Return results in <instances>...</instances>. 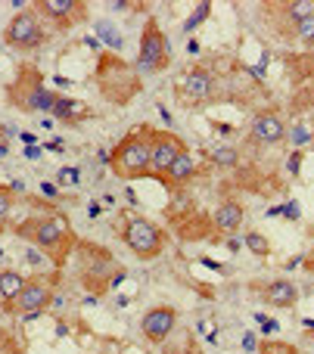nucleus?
I'll return each mask as SVG.
<instances>
[{"instance_id": "nucleus-1", "label": "nucleus", "mask_w": 314, "mask_h": 354, "mask_svg": "<svg viewBox=\"0 0 314 354\" xmlns=\"http://www.w3.org/2000/svg\"><path fill=\"white\" fill-rule=\"evenodd\" d=\"M149 143H153V134L147 128H140L137 134H128L112 153V171L122 177L149 174Z\"/></svg>"}, {"instance_id": "nucleus-2", "label": "nucleus", "mask_w": 314, "mask_h": 354, "mask_svg": "<svg viewBox=\"0 0 314 354\" xmlns=\"http://www.w3.org/2000/svg\"><path fill=\"white\" fill-rule=\"evenodd\" d=\"M122 236H124V243H128V249L134 252L137 258H143V261L156 258L162 252V245H165L162 230L149 218H140V214H131V218L124 221Z\"/></svg>"}, {"instance_id": "nucleus-3", "label": "nucleus", "mask_w": 314, "mask_h": 354, "mask_svg": "<svg viewBox=\"0 0 314 354\" xmlns=\"http://www.w3.org/2000/svg\"><path fill=\"white\" fill-rule=\"evenodd\" d=\"M10 100L19 106L22 112H53V103H56V93H50L47 87L41 84V75L25 68L22 78L10 87Z\"/></svg>"}, {"instance_id": "nucleus-4", "label": "nucleus", "mask_w": 314, "mask_h": 354, "mask_svg": "<svg viewBox=\"0 0 314 354\" xmlns=\"http://www.w3.org/2000/svg\"><path fill=\"white\" fill-rule=\"evenodd\" d=\"M168 66V41L162 35L159 22L147 19V28L140 37V53H137V72L143 75H156Z\"/></svg>"}, {"instance_id": "nucleus-5", "label": "nucleus", "mask_w": 314, "mask_h": 354, "mask_svg": "<svg viewBox=\"0 0 314 354\" xmlns=\"http://www.w3.org/2000/svg\"><path fill=\"white\" fill-rule=\"evenodd\" d=\"M19 236H31L41 249L47 252H59V245L66 243L68 236V224L59 218V214H50V218H35V221H25L19 227Z\"/></svg>"}, {"instance_id": "nucleus-6", "label": "nucleus", "mask_w": 314, "mask_h": 354, "mask_svg": "<svg viewBox=\"0 0 314 354\" xmlns=\"http://www.w3.org/2000/svg\"><path fill=\"white\" fill-rule=\"evenodd\" d=\"M44 28H41V19H37V12H16V16L10 19V25H6L3 31V41L10 44V47H19V50H31L37 47V44H44Z\"/></svg>"}, {"instance_id": "nucleus-7", "label": "nucleus", "mask_w": 314, "mask_h": 354, "mask_svg": "<svg viewBox=\"0 0 314 354\" xmlns=\"http://www.w3.org/2000/svg\"><path fill=\"white\" fill-rule=\"evenodd\" d=\"M181 153H184V147H181V140L174 134H156L153 143H149V174H156V177L168 174L172 162Z\"/></svg>"}, {"instance_id": "nucleus-8", "label": "nucleus", "mask_w": 314, "mask_h": 354, "mask_svg": "<svg viewBox=\"0 0 314 354\" xmlns=\"http://www.w3.org/2000/svg\"><path fill=\"white\" fill-rule=\"evenodd\" d=\"M53 301V292H50V283L47 280H25L22 292H19V299L12 301V311L19 314H41L44 308Z\"/></svg>"}, {"instance_id": "nucleus-9", "label": "nucleus", "mask_w": 314, "mask_h": 354, "mask_svg": "<svg viewBox=\"0 0 314 354\" xmlns=\"http://www.w3.org/2000/svg\"><path fill=\"white\" fill-rule=\"evenodd\" d=\"M174 320H178L174 308L162 305V308H153V311L143 314L140 330H143V336H147L149 342H165V339L172 336V330H174Z\"/></svg>"}, {"instance_id": "nucleus-10", "label": "nucleus", "mask_w": 314, "mask_h": 354, "mask_svg": "<svg viewBox=\"0 0 314 354\" xmlns=\"http://www.w3.org/2000/svg\"><path fill=\"white\" fill-rule=\"evenodd\" d=\"M255 143H265V147H274V143L286 140V124L277 112H259L252 118V128H249Z\"/></svg>"}, {"instance_id": "nucleus-11", "label": "nucleus", "mask_w": 314, "mask_h": 354, "mask_svg": "<svg viewBox=\"0 0 314 354\" xmlns=\"http://www.w3.org/2000/svg\"><path fill=\"white\" fill-rule=\"evenodd\" d=\"M37 10L44 16H50L53 22H59L62 28L81 22L84 19V3L81 0H37Z\"/></svg>"}, {"instance_id": "nucleus-12", "label": "nucleus", "mask_w": 314, "mask_h": 354, "mask_svg": "<svg viewBox=\"0 0 314 354\" xmlns=\"http://www.w3.org/2000/svg\"><path fill=\"white\" fill-rule=\"evenodd\" d=\"M212 91H215V78L209 75V68H193L184 78V93L190 100H205Z\"/></svg>"}, {"instance_id": "nucleus-13", "label": "nucleus", "mask_w": 314, "mask_h": 354, "mask_svg": "<svg viewBox=\"0 0 314 354\" xmlns=\"http://www.w3.org/2000/svg\"><path fill=\"white\" fill-rule=\"evenodd\" d=\"M265 299L277 308H293L299 301V289L290 280H271L265 286Z\"/></svg>"}, {"instance_id": "nucleus-14", "label": "nucleus", "mask_w": 314, "mask_h": 354, "mask_svg": "<svg viewBox=\"0 0 314 354\" xmlns=\"http://www.w3.org/2000/svg\"><path fill=\"white\" fill-rule=\"evenodd\" d=\"M243 224V205L240 202H221L215 212V227L221 233H237Z\"/></svg>"}, {"instance_id": "nucleus-15", "label": "nucleus", "mask_w": 314, "mask_h": 354, "mask_svg": "<svg viewBox=\"0 0 314 354\" xmlns=\"http://www.w3.org/2000/svg\"><path fill=\"white\" fill-rule=\"evenodd\" d=\"M25 286V277L19 274V270H0V299L6 301V308H12V301L19 299V292H22Z\"/></svg>"}, {"instance_id": "nucleus-16", "label": "nucleus", "mask_w": 314, "mask_h": 354, "mask_svg": "<svg viewBox=\"0 0 314 354\" xmlns=\"http://www.w3.org/2000/svg\"><path fill=\"white\" fill-rule=\"evenodd\" d=\"M193 171H196V162H193V156L184 149V153L172 162V168H168L165 177H168V180H174V183H184V180H190V177H193Z\"/></svg>"}, {"instance_id": "nucleus-17", "label": "nucleus", "mask_w": 314, "mask_h": 354, "mask_svg": "<svg viewBox=\"0 0 314 354\" xmlns=\"http://www.w3.org/2000/svg\"><path fill=\"white\" fill-rule=\"evenodd\" d=\"M53 115L62 118V122H75V118H78V103H75V100H68V97H56Z\"/></svg>"}, {"instance_id": "nucleus-18", "label": "nucleus", "mask_w": 314, "mask_h": 354, "mask_svg": "<svg viewBox=\"0 0 314 354\" xmlns=\"http://www.w3.org/2000/svg\"><path fill=\"white\" fill-rule=\"evenodd\" d=\"M212 162H215L218 168H234L237 162H240V153H237L234 147H218V149H212Z\"/></svg>"}, {"instance_id": "nucleus-19", "label": "nucleus", "mask_w": 314, "mask_h": 354, "mask_svg": "<svg viewBox=\"0 0 314 354\" xmlns=\"http://www.w3.org/2000/svg\"><path fill=\"white\" fill-rule=\"evenodd\" d=\"M284 12L293 19V22H302V19L314 16V3H311V0H293V3H286Z\"/></svg>"}, {"instance_id": "nucleus-20", "label": "nucleus", "mask_w": 314, "mask_h": 354, "mask_svg": "<svg viewBox=\"0 0 314 354\" xmlns=\"http://www.w3.org/2000/svg\"><path fill=\"white\" fill-rule=\"evenodd\" d=\"M97 35H100V37H103V41H106V44H109V47H112V50H122V37H118V35H116V28H112V25H109V22H97Z\"/></svg>"}, {"instance_id": "nucleus-21", "label": "nucleus", "mask_w": 314, "mask_h": 354, "mask_svg": "<svg viewBox=\"0 0 314 354\" xmlns=\"http://www.w3.org/2000/svg\"><path fill=\"white\" fill-rule=\"evenodd\" d=\"M209 12H212V3H209V0H203V3H196V10H193V16H190V19H187V22H184V31L196 28V25L203 22V19L209 16Z\"/></svg>"}, {"instance_id": "nucleus-22", "label": "nucleus", "mask_w": 314, "mask_h": 354, "mask_svg": "<svg viewBox=\"0 0 314 354\" xmlns=\"http://www.w3.org/2000/svg\"><path fill=\"white\" fill-rule=\"evenodd\" d=\"M10 212H12V189L0 187V227L10 221Z\"/></svg>"}, {"instance_id": "nucleus-23", "label": "nucleus", "mask_w": 314, "mask_h": 354, "mask_svg": "<svg viewBox=\"0 0 314 354\" xmlns=\"http://www.w3.org/2000/svg\"><path fill=\"white\" fill-rule=\"evenodd\" d=\"M246 245H249V252H252V255H268V252H271V245H268V239L261 236V233H249Z\"/></svg>"}, {"instance_id": "nucleus-24", "label": "nucleus", "mask_w": 314, "mask_h": 354, "mask_svg": "<svg viewBox=\"0 0 314 354\" xmlns=\"http://www.w3.org/2000/svg\"><path fill=\"white\" fill-rule=\"evenodd\" d=\"M296 35H299V41H314V16L296 22Z\"/></svg>"}, {"instance_id": "nucleus-25", "label": "nucleus", "mask_w": 314, "mask_h": 354, "mask_svg": "<svg viewBox=\"0 0 314 354\" xmlns=\"http://www.w3.org/2000/svg\"><path fill=\"white\" fill-rule=\"evenodd\" d=\"M261 354H296V348L284 342H265L261 345Z\"/></svg>"}, {"instance_id": "nucleus-26", "label": "nucleus", "mask_w": 314, "mask_h": 354, "mask_svg": "<svg viewBox=\"0 0 314 354\" xmlns=\"http://www.w3.org/2000/svg\"><path fill=\"white\" fill-rule=\"evenodd\" d=\"M271 214H286V218L296 221L299 218V202H286L284 208H271Z\"/></svg>"}, {"instance_id": "nucleus-27", "label": "nucleus", "mask_w": 314, "mask_h": 354, "mask_svg": "<svg viewBox=\"0 0 314 354\" xmlns=\"http://www.w3.org/2000/svg\"><path fill=\"white\" fill-rule=\"evenodd\" d=\"M56 177H59V183H75L81 177V171H78V168H62Z\"/></svg>"}, {"instance_id": "nucleus-28", "label": "nucleus", "mask_w": 314, "mask_h": 354, "mask_svg": "<svg viewBox=\"0 0 314 354\" xmlns=\"http://www.w3.org/2000/svg\"><path fill=\"white\" fill-rule=\"evenodd\" d=\"M299 165H302V153H293V156H290V165H286V168H290V171L296 174V171H299Z\"/></svg>"}, {"instance_id": "nucleus-29", "label": "nucleus", "mask_w": 314, "mask_h": 354, "mask_svg": "<svg viewBox=\"0 0 314 354\" xmlns=\"http://www.w3.org/2000/svg\"><path fill=\"white\" fill-rule=\"evenodd\" d=\"M25 159H31V162L41 159V147H28V149H25Z\"/></svg>"}, {"instance_id": "nucleus-30", "label": "nucleus", "mask_w": 314, "mask_h": 354, "mask_svg": "<svg viewBox=\"0 0 314 354\" xmlns=\"http://www.w3.org/2000/svg\"><path fill=\"white\" fill-rule=\"evenodd\" d=\"M293 131H296V134H293V140H296V143H305L311 137V134H305V128H293Z\"/></svg>"}, {"instance_id": "nucleus-31", "label": "nucleus", "mask_w": 314, "mask_h": 354, "mask_svg": "<svg viewBox=\"0 0 314 354\" xmlns=\"http://www.w3.org/2000/svg\"><path fill=\"white\" fill-rule=\"evenodd\" d=\"M25 261H28V264H41V255H37L35 249H28V252H25Z\"/></svg>"}, {"instance_id": "nucleus-32", "label": "nucleus", "mask_w": 314, "mask_h": 354, "mask_svg": "<svg viewBox=\"0 0 314 354\" xmlns=\"http://www.w3.org/2000/svg\"><path fill=\"white\" fill-rule=\"evenodd\" d=\"M228 252H234V255L240 252V239H237V236H230V239H228Z\"/></svg>"}, {"instance_id": "nucleus-33", "label": "nucleus", "mask_w": 314, "mask_h": 354, "mask_svg": "<svg viewBox=\"0 0 314 354\" xmlns=\"http://www.w3.org/2000/svg\"><path fill=\"white\" fill-rule=\"evenodd\" d=\"M112 10H128V6H134V3H128V0H112Z\"/></svg>"}, {"instance_id": "nucleus-34", "label": "nucleus", "mask_w": 314, "mask_h": 354, "mask_svg": "<svg viewBox=\"0 0 314 354\" xmlns=\"http://www.w3.org/2000/svg\"><path fill=\"white\" fill-rule=\"evenodd\" d=\"M47 149H53V153H62V140H50Z\"/></svg>"}, {"instance_id": "nucleus-35", "label": "nucleus", "mask_w": 314, "mask_h": 354, "mask_svg": "<svg viewBox=\"0 0 314 354\" xmlns=\"http://www.w3.org/2000/svg\"><path fill=\"white\" fill-rule=\"evenodd\" d=\"M41 189H44V193H47V196H56V193H59V189H56V187H53V183H44V187H41Z\"/></svg>"}, {"instance_id": "nucleus-36", "label": "nucleus", "mask_w": 314, "mask_h": 354, "mask_svg": "<svg viewBox=\"0 0 314 354\" xmlns=\"http://www.w3.org/2000/svg\"><path fill=\"white\" fill-rule=\"evenodd\" d=\"M3 156H10V147H6V143H0V159H3Z\"/></svg>"}, {"instance_id": "nucleus-37", "label": "nucleus", "mask_w": 314, "mask_h": 354, "mask_svg": "<svg viewBox=\"0 0 314 354\" xmlns=\"http://www.w3.org/2000/svg\"><path fill=\"white\" fill-rule=\"evenodd\" d=\"M0 137H6V128H3V124H0Z\"/></svg>"}, {"instance_id": "nucleus-38", "label": "nucleus", "mask_w": 314, "mask_h": 354, "mask_svg": "<svg viewBox=\"0 0 314 354\" xmlns=\"http://www.w3.org/2000/svg\"><path fill=\"white\" fill-rule=\"evenodd\" d=\"M0 339H3V330H0Z\"/></svg>"}, {"instance_id": "nucleus-39", "label": "nucleus", "mask_w": 314, "mask_h": 354, "mask_svg": "<svg viewBox=\"0 0 314 354\" xmlns=\"http://www.w3.org/2000/svg\"><path fill=\"white\" fill-rule=\"evenodd\" d=\"M0 258H3V252H0Z\"/></svg>"}]
</instances>
